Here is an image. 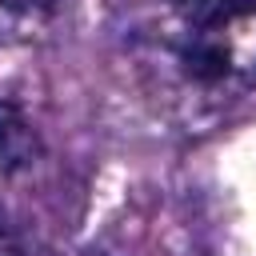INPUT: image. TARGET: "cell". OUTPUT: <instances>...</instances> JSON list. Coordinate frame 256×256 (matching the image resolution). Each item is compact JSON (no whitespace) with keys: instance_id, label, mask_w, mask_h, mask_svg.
<instances>
[{"instance_id":"cell-3","label":"cell","mask_w":256,"mask_h":256,"mask_svg":"<svg viewBox=\"0 0 256 256\" xmlns=\"http://www.w3.org/2000/svg\"><path fill=\"white\" fill-rule=\"evenodd\" d=\"M0 4L12 8V12H20V16H44V12H52L56 0H0Z\"/></svg>"},{"instance_id":"cell-4","label":"cell","mask_w":256,"mask_h":256,"mask_svg":"<svg viewBox=\"0 0 256 256\" xmlns=\"http://www.w3.org/2000/svg\"><path fill=\"white\" fill-rule=\"evenodd\" d=\"M0 256H28L24 244H20V236H16L4 220H0Z\"/></svg>"},{"instance_id":"cell-2","label":"cell","mask_w":256,"mask_h":256,"mask_svg":"<svg viewBox=\"0 0 256 256\" xmlns=\"http://www.w3.org/2000/svg\"><path fill=\"white\" fill-rule=\"evenodd\" d=\"M16 140L32 148V132H28V124L16 116L12 104H0V156H4V164H24V160H28V156L16 148Z\"/></svg>"},{"instance_id":"cell-1","label":"cell","mask_w":256,"mask_h":256,"mask_svg":"<svg viewBox=\"0 0 256 256\" xmlns=\"http://www.w3.org/2000/svg\"><path fill=\"white\" fill-rule=\"evenodd\" d=\"M172 48L180 72L200 88L232 92L256 84V0L184 16Z\"/></svg>"}]
</instances>
